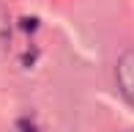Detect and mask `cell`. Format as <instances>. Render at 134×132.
<instances>
[{
    "label": "cell",
    "mask_w": 134,
    "mask_h": 132,
    "mask_svg": "<svg viewBox=\"0 0 134 132\" xmlns=\"http://www.w3.org/2000/svg\"><path fill=\"white\" fill-rule=\"evenodd\" d=\"M118 85H120V94L126 97L129 105H134V50H126L123 55L118 58Z\"/></svg>",
    "instance_id": "obj_1"
},
{
    "label": "cell",
    "mask_w": 134,
    "mask_h": 132,
    "mask_svg": "<svg viewBox=\"0 0 134 132\" xmlns=\"http://www.w3.org/2000/svg\"><path fill=\"white\" fill-rule=\"evenodd\" d=\"M19 25H22V31H36V28H38V19H36V17H25Z\"/></svg>",
    "instance_id": "obj_2"
},
{
    "label": "cell",
    "mask_w": 134,
    "mask_h": 132,
    "mask_svg": "<svg viewBox=\"0 0 134 132\" xmlns=\"http://www.w3.org/2000/svg\"><path fill=\"white\" fill-rule=\"evenodd\" d=\"M16 127H19L22 132H36V127L27 121V118H19V121H16Z\"/></svg>",
    "instance_id": "obj_3"
}]
</instances>
